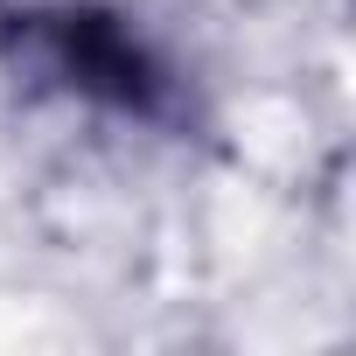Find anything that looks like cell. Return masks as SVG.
Here are the masks:
<instances>
[{
	"label": "cell",
	"mask_w": 356,
	"mask_h": 356,
	"mask_svg": "<svg viewBox=\"0 0 356 356\" xmlns=\"http://www.w3.org/2000/svg\"><path fill=\"white\" fill-rule=\"evenodd\" d=\"M0 70L29 98H56L119 126L175 133L189 84L119 0H0Z\"/></svg>",
	"instance_id": "cell-1"
}]
</instances>
